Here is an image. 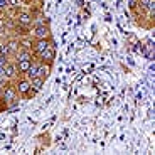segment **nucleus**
I'll return each mask as SVG.
<instances>
[{"label": "nucleus", "mask_w": 155, "mask_h": 155, "mask_svg": "<svg viewBox=\"0 0 155 155\" xmlns=\"http://www.w3.org/2000/svg\"><path fill=\"white\" fill-rule=\"evenodd\" d=\"M0 56H10V49H8L7 42H0Z\"/></svg>", "instance_id": "14"}, {"label": "nucleus", "mask_w": 155, "mask_h": 155, "mask_svg": "<svg viewBox=\"0 0 155 155\" xmlns=\"http://www.w3.org/2000/svg\"><path fill=\"white\" fill-rule=\"evenodd\" d=\"M17 89L15 86H12L10 83H5L4 86H2V100L5 101V103H15L17 101Z\"/></svg>", "instance_id": "1"}, {"label": "nucleus", "mask_w": 155, "mask_h": 155, "mask_svg": "<svg viewBox=\"0 0 155 155\" xmlns=\"http://www.w3.org/2000/svg\"><path fill=\"white\" fill-rule=\"evenodd\" d=\"M15 89H17V93L25 96V94L29 93V89H31V81H29L27 78H22V79H19V81L15 83Z\"/></svg>", "instance_id": "6"}, {"label": "nucleus", "mask_w": 155, "mask_h": 155, "mask_svg": "<svg viewBox=\"0 0 155 155\" xmlns=\"http://www.w3.org/2000/svg\"><path fill=\"white\" fill-rule=\"evenodd\" d=\"M138 2H140V0H138Z\"/></svg>", "instance_id": "19"}, {"label": "nucleus", "mask_w": 155, "mask_h": 155, "mask_svg": "<svg viewBox=\"0 0 155 155\" xmlns=\"http://www.w3.org/2000/svg\"><path fill=\"white\" fill-rule=\"evenodd\" d=\"M15 22L20 24V25L29 27V25H32V14H29V12H17L15 14Z\"/></svg>", "instance_id": "4"}, {"label": "nucleus", "mask_w": 155, "mask_h": 155, "mask_svg": "<svg viewBox=\"0 0 155 155\" xmlns=\"http://www.w3.org/2000/svg\"><path fill=\"white\" fill-rule=\"evenodd\" d=\"M32 35H34V39H49L51 37V32H49L47 24H39V25H34V29H32Z\"/></svg>", "instance_id": "3"}, {"label": "nucleus", "mask_w": 155, "mask_h": 155, "mask_svg": "<svg viewBox=\"0 0 155 155\" xmlns=\"http://www.w3.org/2000/svg\"><path fill=\"white\" fill-rule=\"evenodd\" d=\"M8 64V58L7 56H0V68H5Z\"/></svg>", "instance_id": "17"}, {"label": "nucleus", "mask_w": 155, "mask_h": 155, "mask_svg": "<svg viewBox=\"0 0 155 155\" xmlns=\"http://www.w3.org/2000/svg\"><path fill=\"white\" fill-rule=\"evenodd\" d=\"M137 5H138V0H130V8H132V10H135Z\"/></svg>", "instance_id": "18"}, {"label": "nucleus", "mask_w": 155, "mask_h": 155, "mask_svg": "<svg viewBox=\"0 0 155 155\" xmlns=\"http://www.w3.org/2000/svg\"><path fill=\"white\" fill-rule=\"evenodd\" d=\"M20 2H22V0H8V7H12V8H19Z\"/></svg>", "instance_id": "15"}, {"label": "nucleus", "mask_w": 155, "mask_h": 155, "mask_svg": "<svg viewBox=\"0 0 155 155\" xmlns=\"http://www.w3.org/2000/svg\"><path fill=\"white\" fill-rule=\"evenodd\" d=\"M15 61H32V54H31V49H19L15 52Z\"/></svg>", "instance_id": "8"}, {"label": "nucleus", "mask_w": 155, "mask_h": 155, "mask_svg": "<svg viewBox=\"0 0 155 155\" xmlns=\"http://www.w3.org/2000/svg\"><path fill=\"white\" fill-rule=\"evenodd\" d=\"M19 74V71H17V64H15V61L14 62H10L8 61V64L5 66V76H7V79H14V78Z\"/></svg>", "instance_id": "9"}, {"label": "nucleus", "mask_w": 155, "mask_h": 155, "mask_svg": "<svg viewBox=\"0 0 155 155\" xmlns=\"http://www.w3.org/2000/svg\"><path fill=\"white\" fill-rule=\"evenodd\" d=\"M29 81H31V88H34L35 91H41V89H42L44 78H41V76H34V78H31Z\"/></svg>", "instance_id": "10"}, {"label": "nucleus", "mask_w": 155, "mask_h": 155, "mask_svg": "<svg viewBox=\"0 0 155 155\" xmlns=\"http://www.w3.org/2000/svg\"><path fill=\"white\" fill-rule=\"evenodd\" d=\"M54 56H56L54 46H51V47H47L46 51L39 52L37 58H39V61H42V62H51V64H52V59H54Z\"/></svg>", "instance_id": "5"}, {"label": "nucleus", "mask_w": 155, "mask_h": 155, "mask_svg": "<svg viewBox=\"0 0 155 155\" xmlns=\"http://www.w3.org/2000/svg\"><path fill=\"white\" fill-rule=\"evenodd\" d=\"M8 8V0H0V12H5Z\"/></svg>", "instance_id": "16"}, {"label": "nucleus", "mask_w": 155, "mask_h": 155, "mask_svg": "<svg viewBox=\"0 0 155 155\" xmlns=\"http://www.w3.org/2000/svg\"><path fill=\"white\" fill-rule=\"evenodd\" d=\"M54 46V41L52 39H35L34 44H32V49H34V54L37 56L39 52H42V51H46L47 47Z\"/></svg>", "instance_id": "2"}, {"label": "nucleus", "mask_w": 155, "mask_h": 155, "mask_svg": "<svg viewBox=\"0 0 155 155\" xmlns=\"http://www.w3.org/2000/svg\"><path fill=\"white\" fill-rule=\"evenodd\" d=\"M49 74H51V62H42V61H39L37 76H41V78H44V79H46Z\"/></svg>", "instance_id": "7"}, {"label": "nucleus", "mask_w": 155, "mask_h": 155, "mask_svg": "<svg viewBox=\"0 0 155 155\" xmlns=\"http://www.w3.org/2000/svg\"><path fill=\"white\" fill-rule=\"evenodd\" d=\"M31 62H32V61H15L19 74H24V73H25V71L29 69V66H31Z\"/></svg>", "instance_id": "12"}, {"label": "nucleus", "mask_w": 155, "mask_h": 155, "mask_svg": "<svg viewBox=\"0 0 155 155\" xmlns=\"http://www.w3.org/2000/svg\"><path fill=\"white\" fill-rule=\"evenodd\" d=\"M37 68H39V62H31L29 69L24 73V74H25V78H27V79H31V78L37 76Z\"/></svg>", "instance_id": "11"}, {"label": "nucleus", "mask_w": 155, "mask_h": 155, "mask_svg": "<svg viewBox=\"0 0 155 155\" xmlns=\"http://www.w3.org/2000/svg\"><path fill=\"white\" fill-rule=\"evenodd\" d=\"M8 49H10V54H15L17 51L20 49V41H15V39H14V41H8Z\"/></svg>", "instance_id": "13"}]
</instances>
